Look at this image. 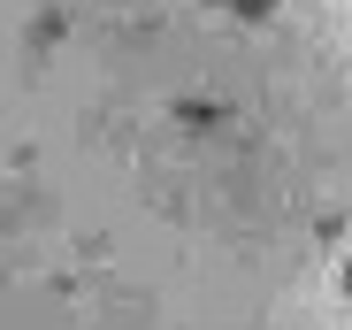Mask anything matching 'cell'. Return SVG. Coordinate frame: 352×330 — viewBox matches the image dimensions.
<instances>
[{
  "label": "cell",
  "mask_w": 352,
  "mask_h": 330,
  "mask_svg": "<svg viewBox=\"0 0 352 330\" xmlns=\"http://www.w3.org/2000/svg\"><path fill=\"white\" fill-rule=\"evenodd\" d=\"M344 285H352V269H344Z\"/></svg>",
  "instance_id": "cell-1"
}]
</instances>
